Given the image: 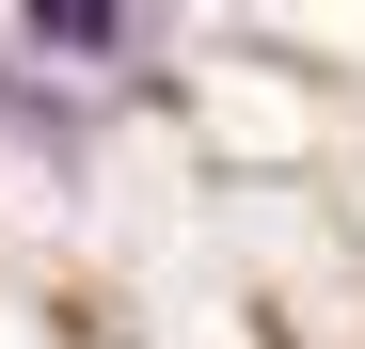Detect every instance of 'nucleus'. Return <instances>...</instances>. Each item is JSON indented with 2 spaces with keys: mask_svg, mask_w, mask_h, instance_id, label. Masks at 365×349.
Listing matches in <instances>:
<instances>
[{
  "mask_svg": "<svg viewBox=\"0 0 365 349\" xmlns=\"http://www.w3.org/2000/svg\"><path fill=\"white\" fill-rule=\"evenodd\" d=\"M0 143H32V159H80V143H96V111H80V95H48L16 48H0Z\"/></svg>",
  "mask_w": 365,
  "mask_h": 349,
  "instance_id": "obj_2",
  "label": "nucleus"
},
{
  "mask_svg": "<svg viewBox=\"0 0 365 349\" xmlns=\"http://www.w3.org/2000/svg\"><path fill=\"white\" fill-rule=\"evenodd\" d=\"M0 48L16 64H128L143 16H96V0H32V16H0Z\"/></svg>",
  "mask_w": 365,
  "mask_h": 349,
  "instance_id": "obj_1",
  "label": "nucleus"
}]
</instances>
